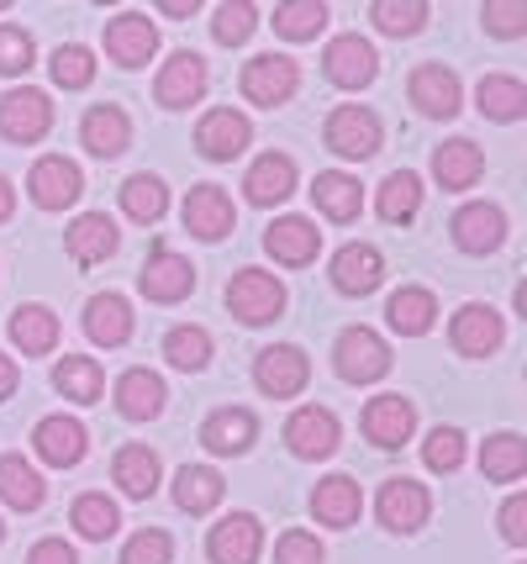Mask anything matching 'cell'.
Returning <instances> with one entry per match:
<instances>
[{
  "mask_svg": "<svg viewBox=\"0 0 527 564\" xmlns=\"http://www.w3.org/2000/svg\"><path fill=\"white\" fill-rule=\"evenodd\" d=\"M385 322L402 338H422V333H432V322H438V295L427 291V285H402V291H391V301H385Z\"/></svg>",
  "mask_w": 527,
  "mask_h": 564,
  "instance_id": "obj_34",
  "label": "cell"
},
{
  "mask_svg": "<svg viewBox=\"0 0 527 564\" xmlns=\"http://www.w3.org/2000/svg\"><path fill=\"white\" fill-rule=\"evenodd\" d=\"M138 291L149 295V301H158V306H175V301H185V295L196 291V264L179 259L169 243H153L149 264L138 274Z\"/></svg>",
  "mask_w": 527,
  "mask_h": 564,
  "instance_id": "obj_13",
  "label": "cell"
},
{
  "mask_svg": "<svg viewBox=\"0 0 527 564\" xmlns=\"http://www.w3.org/2000/svg\"><path fill=\"white\" fill-rule=\"evenodd\" d=\"M158 53V26L143 11H122L106 22V58H117L122 69H143Z\"/></svg>",
  "mask_w": 527,
  "mask_h": 564,
  "instance_id": "obj_18",
  "label": "cell"
},
{
  "mask_svg": "<svg viewBox=\"0 0 527 564\" xmlns=\"http://www.w3.org/2000/svg\"><path fill=\"white\" fill-rule=\"evenodd\" d=\"M48 69H53V85H58V90H85V85L96 79V53L85 48V43H64V48H53Z\"/></svg>",
  "mask_w": 527,
  "mask_h": 564,
  "instance_id": "obj_47",
  "label": "cell"
},
{
  "mask_svg": "<svg viewBox=\"0 0 527 564\" xmlns=\"http://www.w3.org/2000/svg\"><path fill=\"white\" fill-rule=\"evenodd\" d=\"M26 564H79V554H75V543H64V539H37L26 549Z\"/></svg>",
  "mask_w": 527,
  "mask_h": 564,
  "instance_id": "obj_55",
  "label": "cell"
},
{
  "mask_svg": "<svg viewBox=\"0 0 527 564\" xmlns=\"http://www.w3.org/2000/svg\"><path fill=\"white\" fill-rule=\"evenodd\" d=\"M158 11L175 17V22H185V17H196V0H158Z\"/></svg>",
  "mask_w": 527,
  "mask_h": 564,
  "instance_id": "obj_57",
  "label": "cell"
},
{
  "mask_svg": "<svg viewBox=\"0 0 527 564\" xmlns=\"http://www.w3.org/2000/svg\"><path fill=\"white\" fill-rule=\"evenodd\" d=\"M475 106L491 122H523L527 117V85L517 74H485L475 85Z\"/></svg>",
  "mask_w": 527,
  "mask_h": 564,
  "instance_id": "obj_39",
  "label": "cell"
},
{
  "mask_svg": "<svg viewBox=\"0 0 527 564\" xmlns=\"http://www.w3.org/2000/svg\"><path fill=\"white\" fill-rule=\"evenodd\" d=\"M311 200H317V212L327 221H359L364 212V191H359V180L343 170H322L311 180Z\"/></svg>",
  "mask_w": 527,
  "mask_h": 564,
  "instance_id": "obj_35",
  "label": "cell"
},
{
  "mask_svg": "<svg viewBox=\"0 0 527 564\" xmlns=\"http://www.w3.org/2000/svg\"><path fill=\"white\" fill-rule=\"evenodd\" d=\"M79 143L85 153H96V159H122L127 143H132V122H127L122 106H90L85 117H79Z\"/></svg>",
  "mask_w": 527,
  "mask_h": 564,
  "instance_id": "obj_26",
  "label": "cell"
},
{
  "mask_svg": "<svg viewBox=\"0 0 527 564\" xmlns=\"http://www.w3.org/2000/svg\"><path fill=\"white\" fill-rule=\"evenodd\" d=\"M11 212H17V185L0 174V221H11Z\"/></svg>",
  "mask_w": 527,
  "mask_h": 564,
  "instance_id": "obj_58",
  "label": "cell"
},
{
  "mask_svg": "<svg viewBox=\"0 0 527 564\" xmlns=\"http://www.w3.org/2000/svg\"><path fill=\"white\" fill-rule=\"evenodd\" d=\"M158 475H164V465H158V454H153L149 443H127V448H117V459H111V480H117V491L127 501H149L158 491Z\"/></svg>",
  "mask_w": 527,
  "mask_h": 564,
  "instance_id": "obj_31",
  "label": "cell"
},
{
  "mask_svg": "<svg viewBox=\"0 0 527 564\" xmlns=\"http://www.w3.org/2000/svg\"><path fill=\"white\" fill-rule=\"evenodd\" d=\"M53 391L69 395L75 406H90V401L106 395V369L96 365L90 354H64V359L53 365Z\"/></svg>",
  "mask_w": 527,
  "mask_h": 564,
  "instance_id": "obj_36",
  "label": "cell"
},
{
  "mask_svg": "<svg viewBox=\"0 0 527 564\" xmlns=\"http://www.w3.org/2000/svg\"><path fill=\"white\" fill-rule=\"evenodd\" d=\"M406 96H411V106L422 117L449 122V117H459V106H464V85H459V74L449 64H417L411 79H406Z\"/></svg>",
  "mask_w": 527,
  "mask_h": 564,
  "instance_id": "obj_11",
  "label": "cell"
},
{
  "mask_svg": "<svg viewBox=\"0 0 527 564\" xmlns=\"http://www.w3.org/2000/svg\"><path fill=\"white\" fill-rule=\"evenodd\" d=\"M359 512H364V491H359L353 475H327V480H317V491H311V517H317L322 528H353Z\"/></svg>",
  "mask_w": 527,
  "mask_h": 564,
  "instance_id": "obj_29",
  "label": "cell"
},
{
  "mask_svg": "<svg viewBox=\"0 0 527 564\" xmlns=\"http://www.w3.org/2000/svg\"><path fill=\"white\" fill-rule=\"evenodd\" d=\"M243 196L253 200V206H279V200L296 196V159L290 153H259L249 164V174H243Z\"/></svg>",
  "mask_w": 527,
  "mask_h": 564,
  "instance_id": "obj_24",
  "label": "cell"
},
{
  "mask_svg": "<svg viewBox=\"0 0 527 564\" xmlns=\"http://www.w3.org/2000/svg\"><path fill=\"white\" fill-rule=\"evenodd\" d=\"M264 549V528L253 512H232L206 533V560L211 564H259Z\"/></svg>",
  "mask_w": 527,
  "mask_h": 564,
  "instance_id": "obj_17",
  "label": "cell"
},
{
  "mask_svg": "<svg viewBox=\"0 0 527 564\" xmlns=\"http://www.w3.org/2000/svg\"><path fill=\"white\" fill-rule=\"evenodd\" d=\"M122 212L132 221H143V227H153V221L169 212V185H164L158 174H149V170L132 174V180L122 185Z\"/></svg>",
  "mask_w": 527,
  "mask_h": 564,
  "instance_id": "obj_43",
  "label": "cell"
},
{
  "mask_svg": "<svg viewBox=\"0 0 527 564\" xmlns=\"http://www.w3.org/2000/svg\"><path fill=\"white\" fill-rule=\"evenodd\" d=\"M417 433V406L406 395H370L364 406V438L375 448H402Z\"/></svg>",
  "mask_w": 527,
  "mask_h": 564,
  "instance_id": "obj_25",
  "label": "cell"
},
{
  "mask_svg": "<svg viewBox=\"0 0 527 564\" xmlns=\"http://www.w3.org/2000/svg\"><path fill=\"white\" fill-rule=\"evenodd\" d=\"M6 333H11V344L22 348L26 359H37V354H53V348H58V333H64V327H58V317H53L48 306L32 301V306H17V312H11V327H6Z\"/></svg>",
  "mask_w": 527,
  "mask_h": 564,
  "instance_id": "obj_38",
  "label": "cell"
},
{
  "mask_svg": "<svg viewBox=\"0 0 527 564\" xmlns=\"http://www.w3.org/2000/svg\"><path fill=\"white\" fill-rule=\"evenodd\" d=\"M275 564H327V549L317 533H301V528H296V533H279Z\"/></svg>",
  "mask_w": 527,
  "mask_h": 564,
  "instance_id": "obj_53",
  "label": "cell"
},
{
  "mask_svg": "<svg viewBox=\"0 0 527 564\" xmlns=\"http://www.w3.org/2000/svg\"><path fill=\"white\" fill-rule=\"evenodd\" d=\"M69 522H75V533L85 543H106L117 528H122V512H117V501H111L106 491H85V496H75Z\"/></svg>",
  "mask_w": 527,
  "mask_h": 564,
  "instance_id": "obj_42",
  "label": "cell"
},
{
  "mask_svg": "<svg viewBox=\"0 0 527 564\" xmlns=\"http://www.w3.org/2000/svg\"><path fill=\"white\" fill-rule=\"evenodd\" d=\"M453 243L464 248V253H475V259H485V253H496V248L506 243V212L496 206V200H470V206H459L449 221Z\"/></svg>",
  "mask_w": 527,
  "mask_h": 564,
  "instance_id": "obj_14",
  "label": "cell"
},
{
  "mask_svg": "<svg viewBox=\"0 0 527 564\" xmlns=\"http://www.w3.org/2000/svg\"><path fill=\"white\" fill-rule=\"evenodd\" d=\"M322 74L338 85V90H364V85H375L380 74V53L370 37H359V32H343V37H332L322 53Z\"/></svg>",
  "mask_w": 527,
  "mask_h": 564,
  "instance_id": "obj_8",
  "label": "cell"
},
{
  "mask_svg": "<svg viewBox=\"0 0 527 564\" xmlns=\"http://www.w3.org/2000/svg\"><path fill=\"white\" fill-rule=\"evenodd\" d=\"M306 380H311V359H306V348H296V344L259 348V359H253V386H259L264 395H275V401L301 395Z\"/></svg>",
  "mask_w": 527,
  "mask_h": 564,
  "instance_id": "obj_6",
  "label": "cell"
},
{
  "mask_svg": "<svg viewBox=\"0 0 527 564\" xmlns=\"http://www.w3.org/2000/svg\"><path fill=\"white\" fill-rule=\"evenodd\" d=\"M179 217H185V232L190 238H201V243H222L227 232L238 227V206H232V196H227L222 185H190V196H185V206H179Z\"/></svg>",
  "mask_w": 527,
  "mask_h": 564,
  "instance_id": "obj_9",
  "label": "cell"
},
{
  "mask_svg": "<svg viewBox=\"0 0 527 564\" xmlns=\"http://www.w3.org/2000/svg\"><path fill=\"white\" fill-rule=\"evenodd\" d=\"M37 64V43L26 26H0V74H26Z\"/></svg>",
  "mask_w": 527,
  "mask_h": 564,
  "instance_id": "obj_52",
  "label": "cell"
},
{
  "mask_svg": "<svg viewBox=\"0 0 527 564\" xmlns=\"http://www.w3.org/2000/svg\"><path fill=\"white\" fill-rule=\"evenodd\" d=\"M322 143L338 153V159H353V164H364V159H375L380 143H385V127L370 106H338L322 127Z\"/></svg>",
  "mask_w": 527,
  "mask_h": 564,
  "instance_id": "obj_3",
  "label": "cell"
},
{
  "mask_svg": "<svg viewBox=\"0 0 527 564\" xmlns=\"http://www.w3.org/2000/svg\"><path fill=\"white\" fill-rule=\"evenodd\" d=\"M422 465L432 469V475H453V469L464 465V433L438 422V427L422 438Z\"/></svg>",
  "mask_w": 527,
  "mask_h": 564,
  "instance_id": "obj_49",
  "label": "cell"
},
{
  "mask_svg": "<svg viewBox=\"0 0 527 564\" xmlns=\"http://www.w3.org/2000/svg\"><path fill=\"white\" fill-rule=\"evenodd\" d=\"M0 543H6V522H0Z\"/></svg>",
  "mask_w": 527,
  "mask_h": 564,
  "instance_id": "obj_59",
  "label": "cell"
},
{
  "mask_svg": "<svg viewBox=\"0 0 527 564\" xmlns=\"http://www.w3.org/2000/svg\"><path fill=\"white\" fill-rule=\"evenodd\" d=\"M64 248H69V259L75 264H106L117 248H122V227L106 217V212H85V217L69 227V238H64Z\"/></svg>",
  "mask_w": 527,
  "mask_h": 564,
  "instance_id": "obj_27",
  "label": "cell"
},
{
  "mask_svg": "<svg viewBox=\"0 0 527 564\" xmlns=\"http://www.w3.org/2000/svg\"><path fill=\"white\" fill-rule=\"evenodd\" d=\"M53 127V100L37 85H17L0 96V138L6 143H37Z\"/></svg>",
  "mask_w": 527,
  "mask_h": 564,
  "instance_id": "obj_4",
  "label": "cell"
},
{
  "mask_svg": "<svg viewBox=\"0 0 527 564\" xmlns=\"http://www.w3.org/2000/svg\"><path fill=\"white\" fill-rule=\"evenodd\" d=\"M253 26H259V6H249V0H222L217 17H211V37H217L222 48H238V43L253 37Z\"/></svg>",
  "mask_w": 527,
  "mask_h": 564,
  "instance_id": "obj_48",
  "label": "cell"
},
{
  "mask_svg": "<svg viewBox=\"0 0 527 564\" xmlns=\"http://www.w3.org/2000/svg\"><path fill=\"white\" fill-rule=\"evenodd\" d=\"M175 560V539L164 528H143L122 543V564H169Z\"/></svg>",
  "mask_w": 527,
  "mask_h": 564,
  "instance_id": "obj_50",
  "label": "cell"
},
{
  "mask_svg": "<svg viewBox=\"0 0 527 564\" xmlns=\"http://www.w3.org/2000/svg\"><path fill=\"white\" fill-rule=\"evenodd\" d=\"M164 401H169V386L158 369H127L117 380V412L127 422H153L164 412Z\"/></svg>",
  "mask_w": 527,
  "mask_h": 564,
  "instance_id": "obj_30",
  "label": "cell"
},
{
  "mask_svg": "<svg viewBox=\"0 0 527 564\" xmlns=\"http://www.w3.org/2000/svg\"><path fill=\"white\" fill-rule=\"evenodd\" d=\"M332 285L343 295H375L385 285V253L375 243H343L332 253Z\"/></svg>",
  "mask_w": 527,
  "mask_h": 564,
  "instance_id": "obj_22",
  "label": "cell"
},
{
  "mask_svg": "<svg viewBox=\"0 0 527 564\" xmlns=\"http://www.w3.org/2000/svg\"><path fill=\"white\" fill-rule=\"evenodd\" d=\"M338 443H343V422L332 417L327 406H296L290 417H285V448L296 454V459H332L338 454Z\"/></svg>",
  "mask_w": 527,
  "mask_h": 564,
  "instance_id": "obj_5",
  "label": "cell"
},
{
  "mask_svg": "<svg viewBox=\"0 0 527 564\" xmlns=\"http://www.w3.org/2000/svg\"><path fill=\"white\" fill-rule=\"evenodd\" d=\"M32 448H37V459L53 469H75L85 459V448H90V433H85V422L79 417H64V412H53L32 427Z\"/></svg>",
  "mask_w": 527,
  "mask_h": 564,
  "instance_id": "obj_19",
  "label": "cell"
},
{
  "mask_svg": "<svg viewBox=\"0 0 527 564\" xmlns=\"http://www.w3.org/2000/svg\"><path fill=\"white\" fill-rule=\"evenodd\" d=\"M480 475L496 480V486H512L527 475V438L523 433H491L485 448H480Z\"/></svg>",
  "mask_w": 527,
  "mask_h": 564,
  "instance_id": "obj_40",
  "label": "cell"
},
{
  "mask_svg": "<svg viewBox=\"0 0 527 564\" xmlns=\"http://www.w3.org/2000/svg\"><path fill=\"white\" fill-rule=\"evenodd\" d=\"M480 174H485V153L475 138H449V143L432 148V180L443 191H470V185H480Z\"/></svg>",
  "mask_w": 527,
  "mask_h": 564,
  "instance_id": "obj_28",
  "label": "cell"
},
{
  "mask_svg": "<svg viewBox=\"0 0 527 564\" xmlns=\"http://www.w3.org/2000/svg\"><path fill=\"white\" fill-rule=\"evenodd\" d=\"M79 191H85V170H79L75 159H64V153H43V159L26 170V196L37 200L43 212L75 206Z\"/></svg>",
  "mask_w": 527,
  "mask_h": 564,
  "instance_id": "obj_7",
  "label": "cell"
},
{
  "mask_svg": "<svg viewBox=\"0 0 527 564\" xmlns=\"http://www.w3.org/2000/svg\"><path fill=\"white\" fill-rule=\"evenodd\" d=\"M332 369L349 380V386H375L391 375V344L380 338L375 327H343L338 344H332Z\"/></svg>",
  "mask_w": 527,
  "mask_h": 564,
  "instance_id": "obj_2",
  "label": "cell"
},
{
  "mask_svg": "<svg viewBox=\"0 0 527 564\" xmlns=\"http://www.w3.org/2000/svg\"><path fill=\"white\" fill-rule=\"evenodd\" d=\"M43 496H48L43 469L32 465L26 454H0V501H6L11 512H37Z\"/></svg>",
  "mask_w": 527,
  "mask_h": 564,
  "instance_id": "obj_33",
  "label": "cell"
},
{
  "mask_svg": "<svg viewBox=\"0 0 527 564\" xmlns=\"http://www.w3.org/2000/svg\"><path fill=\"white\" fill-rule=\"evenodd\" d=\"M285 280L270 270H238L227 280V312L243 322V327H270V322L285 317Z\"/></svg>",
  "mask_w": 527,
  "mask_h": 564,
  "instance_id": "obj_1",
  "label": "cell"
},
{
  "mask_svg": "<svg viewBox=\"0 0 527 564\" xmlns=\"http://www.w3.org/2000/svg\"><path fill=\"white\" fill-rule=\"evenodd\" d=\"M253 438H259V417H253L249 406H217L201 422L206 454H249Z\"/></svg>",
  "mask_w": 527,
  "mask_h": 564,
  "instance_id": "obj_32",
  "label": "cell"
},
{
  "mask_svg": "<svg viewBox=\"0 0 527 564\" xmlns=\"http://www.w3.org/2000/svg\"><path fill=\"white\" fill-rule=\"evenodd\" d=\"M496 517H502V539L523 549V543H527V496H523V491H517V496H506V501H502V512H496Z\"/></svg>",
  "mask_w": 527,
  "mask_h": 564,
  "instance_id": "obj_54",
  "label": "cell"
},
{
  "mask_svg": "<svg viewBox=\"0 0 527 564\" xmlns=\"http://www.w3.org/2000/svg\"><path fill=\"white\" fill-rule=\"evenodd\" d=\"M222 496H227V480L211 465H185L175 475V507L179 512L206 517V512H217V507H222Z\"/></svg>",
  "mask_w": 527,
  "mask_h": 564,
  "instance_id": "obj_37",
  "label": "cell"
},
{
  "mask_svg": "<svg viewBox=\"0 0 527 564\" xmlns=\"http://www.w3.org/2000/svg\"><path fill=\"white\" fill-rule=\"evenodd\" d=\"M296 85H301V69H296V58H285V53H259L243 64V96L253 106H264V111H275L285 100L296 96Z\"/></svg>",
  "mask_w": 527,
  "mask_h": 564,
  "instance_id": "obj_10",
  "label": "cell"
},
{
  "mask_svg": "<svg viewBox=\"0 0 527 564\" xmlns=\"http://www.w3.org/2000/svg\"><path fill=\"white\" fill-rule=\"evenodd\" d=\"M375 212L391 221V227H406V221L422 212V174H411V170L385 174V180H380V196H375Z\"/></svg>",
  "mask_w": 527,
  "mask_h": 564,
  "instance_id": "obj_41",
  "label": "cell"
},
{
  "mask_svg": "<svg viewBox=\"0 0 527 564\" xmlns=\"http://www.w3.org/2000/svg\"><path fill=\"white\" fill-rule=\"evenodd\" d=\"M206 85H211L206 58L190 48H179L164 58V69L153 79V96H158V106H169V111H185V106H196V100L206 96Z\"/></svg>",
  "mask_w": 527,
  "mask_h": 564,
  "instance_id": "obj_12",
  "label": "cell"
},
{
  "mask_svg": "<svg viewBox=\"0 0 527 564\" xmlns=\"http://www.w3.org/2000/svg\"><path fill=\"white\" fill-rule=\"evenodd\" d=\"M370 17H375V26L385 37H417L427 26V17H432V6L427 0H375Z\"/></svg>",
  "mask_w": 527,
  "mask_h": 564,
  "instance_id": "obj_46",
  "label": "cell"
},
{
  "mask_svg": "<svg viewBox=\"0 0 527 564\" xmlns=\"http://www.w3.org/2000/svg\"><path fill=\"white\" fill-rule=\"evenodd\" d=\"M327 11L322 0H279L275 6V32L279 37H290V43H311L317 32L327 26Z\"/></svg>",
  "mask_w": 527,
  "mask_h": 564,
  "instance_id": "obj_45",
  "label": "cell"
},
{
  "mask_svg": "<svg viewBox=\"0 0 527 564\" xmlns=\"http://www.w3.org/2000/svg\"><path fill=\"white\" fill-rule=\"evenodd\" d=\"M375 512H380V522H385L391 533H417L427 517H432V496H427L422 480L396 475V480H385V486H380Z\"/></svg>",
  "mask_w": 527,
  "mask_h": 564,
  "instance_id": "obj_16",
  "label": "cell"
},
{
  "mask_svg": "<svg viewBox=\"0 0 527 564\" xmlns=\"http://www.w3.org/2000/svg\"><path fill=\"white\" fill-rule=\"evenodd\" d=\"M264 253L285 264V270H306L317 253H322V227L311 217H279L270 232H264Z\"/></svg>",
  "mask_w": 527,
  "mask_h": 564,
  "instance_id": "obj_21",
  "label": "cell"
},
{
  "mask_svg": "<svg viewBox=\"0 0 527 564\" xmlns=\"http://www.w3.org/2000/svg\"><path fill=\"white\" fill-rule=\"evenodd\" d=\"M132 327H138V317H132V301L122 291H101L85 301V338L96 348H122L132 338Z\"/></svg>",
  "mask_w": 527,
  "mask_h": 564,
  "instance_id": "obj_23",
  "label": "cell"
},
{
  "mask_svg": "<svg viewBox=\"0 0 527 564\" xmlns=\"http://www.w3.org/2000/svg\"><path fill=\"white\" fill-rule=\"evenodd\" d=\"M17 380H22L17 359H11V354H0V401H6V395H17Z\"/></svg>",
  "mask_w": 527,
  "mask_h": 564,
  "instance_id": "obj_56",
  "label": "cell"
},
{
  "mask_svg": "<svg viewBox=\"0 0 527 564\" xmlns=\"http://www.w3.org/2000/svg\"><path fill=\"white\" fill-rule=\"evenodd\" d=\"M449 338L459 354H470V359H485V354H496L506 344V322L496 306H485V301H470V306H459L453 312V327Z\"/></svg>",
  "mask_w": 527,
  "mask_h": 564,
  "instance_id": "obj_20",
  "label": "cell"
},
{
  "mask_svg": "<svg viewBox=\"0 0 527 564\" xmlns=\"http://www.w3.org/2000/svg\"><path fill=\"white\" fill-rule=\"evenodd\" d=\"M249 143H253V122L243 111H232V106H217V111H206L196 122V153L211 159V164H232Z\"/></svg>",
  "mask_w": 527,
  "mask_h": 564,
  "instance_id": "obj_15",
  "label": "cell"
},
{
  "mask_svg": "<svg viewBox=\"0 0 527 564\" xmlns=\"http://www.w3.org/2000/svg\"><path fill=\"white\" fill-rule=\"evenodd\" d=\"M164 359H169L175 369H185V375H201V369L211 365V333L196 327V322L169 327V338H164Z\"/></svg>",
  "mask_w": 527,
  "mask_h": 564,
  "instance_id": "obj_44",
  "label": "cell"
},
{
  "mask_svg": "<svg viewBox=\"0 0 527 564\" xmlns=\"http://www.w3.org/2000/svg\"><path fill=\"white\" fill-rule=\"evenodd\" d=\"M6 6H11V0H0V11H6Z\"/></svg>",
  "mask_w": 527,
  "mask_h": 564,
  "instance_id": "obj_60",
  "label": "cell"
},
{
  "mask_svg": "<svg viewBox=\"0 0 527 564\" xmlns=\"http://www.w3.org/2000/svg\"><path fill=\"white\" fill-rule=\"evenodd\" d=\"M480 22H485V32H496V37H523L527 0H485L480 6Z\"/></svg>",
  "mask_w": 527,
  "mask_h": 564,
  "instance_id": "obj_51",
  "label": "cell"
}]
</instances>
